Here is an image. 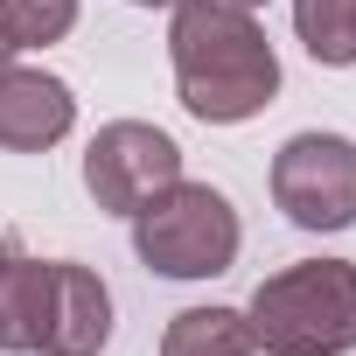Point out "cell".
I'll return each mask as SVG.
<instances>
[{
	"label": "cell",
	"mask_w": 356,
	"mask_h": 356,
	"mask_svg": "<svg viewBox=\"0 0 356 356\" xmlns=\"http://www.w3.org/2000/svg\"><path fill=\"white\" fill-rule=\"evenodd\" d=\"M168 63L182 112L203 126H245L280 98V56L259 15L238 0H175Z\"/></svg>",
	"instance_id": "cell-1"
},
{
	"label": "cell",
	"mask_w": 356,
	"mask_h": 356,
	"mask_svg": "<svg viewBox=\"0 0 356 356\" xmlns=\"http://www.w3.org/2000/svg\"><path fill=\"white\" fill-rule=\"evenodd\" d=\"M245 321H252L259 356H349L356 349V266L300 259L259 280Z\"/></svg>",
	"instance_id": "cell-2"
},
{
	"label": "cell",
	"mask_w": 356,
	"mask_h": 356,
	"mask_svg": "<svg viewBox=\"0 0 356 356\" xmlns=\"http://www.w3.org/2000/svg\"><path fill=\"white\" fill-rule=\"evenodd\" d=\"M238 245H245V224H238L231 196L210 182H189V175H175L161 196H147L133 210V252L161 280H217V273H231Z\"/></svg>",
	"instance_id": "cell-3"
},
{
	"label": "cell",
	"mask_w": 356,
	"mask_h": 356,
	"mask_svg": "<svg viewBox=\"0 0 356 356\" xmlns=\"http://www.w3.org/2000/svg\"><path fill=\"white\" fill-rule=\"evenodd\" d=\"M273 203L293 231H349L356 224V140L293 133L273 154Z\"/></svg>",
	"instance_id": "cell-4"
},
{
	"label": "cell",
	"mask_w": 356,
	"mask_h": 356,
	"mask_svg": "<svg viewBox=\"0 0 356 356\" xmlns=\"http://www.w3.org/2000/svg\"><path fill=\"white\" fill-rule=\"evenodd\" d=\"M182 175V147L147 119H112L84 147V189L105 217H133L147 196H161Z\"/></svg>",
	"instance_id": "cell-5"
},
{
	"label": "cell",
	"mask_w": 356,
	"mask_h": 356,
	"mask_svg": "<svg viewBox=\"0 0 356 356\" xmlns=\"http://www.w3.org/2000/svg\"><path fill=\"white\" fill-rule=\"evenodd\" d=\"M105 342H112V286L77 259H49L35 349L42 356H98Z\"/></svg>",
	"instance_id": "cell-6"
},
{
	"label": "cell",
	"mask_w": 356,
	"mask_h": 356,
	"mask_svg": "<svg viewBox=\"0 0 356 356\" xmlns=\"http://www.w3.org/2000/svg\"><path fill=\"white\" fill-rule=\"evenodd\" d=\"M70 126H77V98L56 70H42V63L0 70V147L8 154H49Z\"/></svg>",
	"instance_id": "cell-7"
},
{
	"label": "cell",
	"mask_w": 356,
	"mask_h": 356,
	"mask_svg": "<svg viewBox=\"0 0 356 356\" xmlns=\"http://www.w3.org/2000/svg\"><path fill=\"white\" fill-rule=\"evenodd\" d=\"M42 286H49V259H0V356H29L35 328H42Z\"/></svg>",
	"instance_id": "cell-8"
},
{
	"label": "cell",
	"mask_w": 356,
	"mask_h": 356,
	"mask_svg": "<svg viewBox=\"0 0 356 356\" xmlns=\"http://www.w3.org/2000/svg\"><path fill=\"white\" fill-rule=\"evenodd\" d=\"M161 356H259L245 307H182L161 328Z\"/></svg>",
	"instance_id": "cell-9"
},
{
	"label": "cell",
	"mask_w": 356,
	"mask_h": 356,
	"mask_svg": "<svg viewBox=\"0 0 356 356\" xmlns=\"http://www.w3.org/2000/svg\"><path fill=\"white\" fill-rule=\"evenodd\" d=\"M293 35L314 63L356 70V0H293Z\"/></svg>",
	"instance_id": "cell-10"
},
{
	"label": "cell",
	"mask_w": 356,
	"mask_h": 356,
	"mask_svg": "<svg viewBox=\"0 0 356 356\" xmlns=\"http://www.w3.org/2000/svg\"><path fill=\"white\" fill-rule=\"evenodd\" d=\"M77 29V0H0V35L22 49H49Z\"/></svg>",
	"instance_id": "cell-11"
},
{
	"label": "cell",
	"mask_w": 356,
	"mask_h": 356,
	"mask_svg": "<svg viewBox=\"0 0 356 356\" xmlns=\"http://www.w3.org/2000/svg\"><path fill=\"white\" fill-rule=\"evenodd\" d=\"M8 63H15V42H8V35H0V70H8Z\"/></svg>",
	"instance_id": "cell-12"
},
{
	"label": "cell",
	"mask_w": 356,
	"mask_h": 356,
	"mask_svg": "<svg viewBox=\"0 0 356 356\" xmlns=\"http://www.w3.org/2000/svg\"><path fill=\"white\" fill-rule=\"evenodd\" d=\"M133 8H175V0H133Z\"/></svg>",
	"instance_id": "cell-13"
},
{
	"label": "cell",
	"mask_w": 356,
	"mask_h": 356,
	"mask_svg": "<svg viewBox=\"0 0 356 356\" xmlns=\"http://www.w3.org/2000/svg\"><path fill=\"white\" fill-rule=\"evenodd\" d=\"M238 8H266V0H238Z\"/></svg>",
	"instance_id": "cell-14"
},
{
	"label": "cell",
	"mask_w": 356,
	"mask_h": 356,
	"mask_svg": "<svg viewBox=\"0 0 356 356\" xmlns=\"http://www.w3.org/2000/svg\"><path fill=\"white\" fill-rule=\"evenodd\" d=\"M0 259H8V238H0Z\"/></svg>",
	"instance_id": "cell-15"
}]
</instances>
